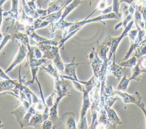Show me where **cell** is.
Returning a JSON list of instances; mask_svg holds the SVG:
<instances>
[{
  "label": "cell",
  "mask_w": 146,
  "mask_h": 129,
  "mask_svg": "<svg viewBox=\"0 0 146 129\" xmlns=\"http://www.w3.org/2000/svg\"><path fill=\"white\" fill-rule=\"evenodd\" d=\"M36 46L40 49L43 53L42 58L48 59L52 60L56 69L60 72H63L64 69V64L62 60L59 55V48L56 45H51L48 44H38Z\"/></svg>",
  "instance_id": "1"
},
{
  "label": "cell",
  "mask_w": 146,
  "mask_h": 129,
  "mask_svg": "<svg viewBox=\"0 0 146 129\" xmlns=\"http://www.w3.org/2000/svg\"><path fill=\"white\" fill-rule=\"evenodd\" d=\"M119 19L120 18L113 12H111V13L107 14H102L98 16H96L94 18L91 19H85L84 20L77 22H74L69 28L68 31L67 32V34H69L72 31H74L75 30L77 29H80L83 26H84L86 24L92 23V22H102L103 20L105 19ZM104 24H105L103 22H102ZM106 25V24H105Z\"/></svg>",
  "instance_id": "2"
},
{
  "label": "cell",
  "mask_w": 146,
  "mask_h": 129,
  "mask_svg": "<svg viewBox=\"0 0 146 129\" xmlns=\"http://www.w3.org/2000/svg\"><path fill=\"white\" fill-rule=\"evenodd\" d=\"M83 102L80 111V117L78 123L77 128L86 129L88 128L87 119L86 113L88 108L91 106V101L89 97V92L86 91L83 88Z\"/></svg>",
  "instance_id": "3"
},
{
  "label": "cell",
  "mask_w": 146,
  "mask_h": 129,
  "mask_svg": "<svg viewBox=\"0 0 146 129\" xmlns=\"http://www.w3.org/2000/svg\"><path fill=\"white\" fill-rule=\"evenodd\" d=\"M134 23V20L132 19L131 20L127 26L124 28V31L121 34V35L118 37H111V43L110 46V54L108 56V59L111 60L112 56H113V60H115V53L117 49V48L121 42V40L128 35L129 31L131 30L133 24Z\"/></svg>",
  "instance_id": "4"
},
{
  "label": "cell",
  "mask_w": 146,
  "mask_h": 129,
  "mask_svg": "<svg viewBox=\"0 0 146 129\" xmlns=\"http://www.w3.org/2000/svg\"><path fill=\"white\" fill-rule=\"evenodd\" d=\"M112 95H117L120 97L124 104L133 103L137 105L139 102L141 101L142 97L138 91H135L133 94H129L124 91L120 90H113Z\"/></svg>",
  "instance_id": "5"
},
{
  "label": "cell",
  "mask_w": 146,
  "mask_h": 129,
  "mask_svg": "<svg viewBox=\"0 0 146 129\" xmlns=\"http://www.w3.org/2000/svg\"><path fill=\"white\" fill-rule=\"evenodd\" d=\"M74 61H75V57H73L72 61L71 63L68 64H64V72L66 74V76L61 75V74H59V76L60 77H62L64 79H68L70 80H74L79 82V80L77 78L76 74V69L79 65L81 64H84V63H76Z\"/></svg>",
  "instance_id": "6"
},
{
  "label": "cell",
  "mask_w": 146,
  "mask_h": 129,
  "mask_svg": "<svg viewBox=\"0 0 146 129\" xmlns=\"http://www.w3.org/2000/svg\"><path fill=\"white\" fill-rule=\"evenodd\" d=\"M111 37V36L108 35L104 39L102 43L100 44L98 43V45L95 50L98 56L103 61L108 59L107 57V53L108 50L110 49Z\"/></svg>",
  "instance_id": "7"
},
{
  "label": "cell",
  "mask_w": 146,
  "mask_h": 129,
  "mask_svg": "<svg viewBox=\"0 0 146 129\" xmlns=\"http://www.w3.org/2000/svg\"><path fill=\"white\" fill-rule=\"evenodd\" d=\"M19 101L21 102V105L10 112L11 114H13L15 116L16 120L18 123L23 118L29 108L31 105V103L28 100L22 99Z\"/></svg>",
  "instance_id": "8"
},
{
  "label": "cell",
  "mask_w": 146,
  "mask_h": 129,
  "mask_svg": "<svg viewBox=\"0 0 146 129\" xmlns=\"http://www.w3.org/2000/svg\"><path fill=\"white\" fill-rule=\"evenodd\" d=\"M27 52H28V49H27V47L24 44H22L21 45H20L19 50L18 51L17 55H15L11 65L6 70L5 73H9V72L11 71L15 66H17V65L21 63V62L23 60L24 58L26 56Z\"/></svg>",
  "instance_id": "9"
},
{
  "label": "cell",
  "mask_w": 146,
  "mask_h": 129,
  "mask_svg": "<svg viewBox=\"0 0 146 129\" xmlns=\"http://www.w3.org/2000/svg\"><path fill=\"white\" fill-rule=\"evenodd\" d=\"M73 0H55L53 1L52 2H50L48 8L47 9V15L60 10L61 9L67 5H68Z\"/></svg>",
  "instance_id": "10"
},
{
  "label": "cell",
  "mask_w": 146,
  "mask_h": 129,
  "mask_svg": "<svg viewBox=\"0 0 146 129\" xmlns=\"http://www.w3.org/2000/svg\"><path fill=\"white\" fill-rule=\"evenodd\" d=\"M121 68V66L115 63V60L112 62L110 60L107 67V74L113 76L118 80L122 76Z\"/></svg>",
  "instance_id": "11"
},
{
  "label": "cell",
  "mask_w": 146,
  "mask_h": 129,
  "mask_svg": "<svg viewBox=\"0 0 146 129\" xmlns=\"http://www.w3.org/2000/svg\"><path fill=\"white\" fill-rule=\"evenodd\" d=\"M134 14L131 13L129 12L128 10V7L127 5H124L123 7V20L121 22H120L119 23L117 24L115 27V30H117L120 27H123L125 28L128 23L132 20L133 16Z\"/></svg>",
  "instance_id": "12"
},
{
  "label": "cell",
  "mask_w": 146,
  "mask_h": 129,
  "mask_svg": "<svg viewBox=\"0 0 146 129\" xmlns=\"http://www.w3.org/2000/svg\"><path fill=\"white\" fill-rule=\"evenodd\" d=\"M106 111L107 113L108 120L110 123V127H112V128H115L116 125L123 123L113 109L110 108Z\"/></svg>",
  "instance_id": "13"
},
{
  "label": "cell",
  "mask_w": 146,
  "mask_h": 129,
  "mask_svg": "<svg viewBox=\"0 0 146 129\" xmlns=\"http://www.w3.org/2000/svg\"><path fill=\"white\" fill-rule=\"evenodd\" d=\"M63 122L65 121V126L66 128L69 129H75L77 128L75 123V115L73 113H66L64 115H62Z\"/></svg>",
  "instance_id": "14"
},
{
  "label": "cell",
  "mask_w": 146,
  "mask_h": 129,
  "mask_svg": "<svg viewBox=\"0 0 146 129\" xmlns=\"http://www.w3.org/2000/svg\"><path fill=\"white\" fill-rule=\"evenodd\" d=\"M45 120L43 114L35 113L31 118L28 126H33L35 128H41L42 125Z\"/></svg>",
  "instance_id": "15"
},
{
  "label": "cell",
  "mask_w": 146,
  "mask_h": 129,
  "mask_svg": "<svg viewBox=\"0 0 146 129\" xmlns=\"http://www.w3.org/2000/svg\"><path fill=\"white\" fill-rule=\"evenodd\" d=\"M82 2H83V0H73L68 5L65 6L63 9L62 16L59 20H64L65 17L67 16L74 9L77 7L79 6V5L82 3Z\"/></svg>",
  "instance_id": "16"
},
{
  "label": "cell",
  "mask_w": 146,
  "mask_h": 129,
  "mask_svg": "<svg viewBox=\"0 0 146 129\" xmlns=\"http://www.w3.org/2000/svg\"><path fill=\"white\" fill-rule=\"evenodd\" d=\"M36 113V110L35 107L33 106H30L29 108L25 114L23 118L21 119L20 122L19 123V124L21 128H23L24 127H27L29 123L30 122V120L32 116L34 115Z\"/></svg>",
  "instance_id": "17"
},
{
  "label": "cell",
  "mask_w": 146,
  "mask_h": 129,
  "mask_svg": "<svg viewBox=\"0 0 146 129\" xmlns=\"http://www.w3.org/2000/svg\"><path fill=\"white\" fill-rule=\"evenodd\" d=\"M19 0H12V7L11 10L8 12H5L3 13V16H9L10 19H12L13 20H17L18 19V3Z\"/></svg>",
  "instance_id": "18"
},
{
  "label": "cell",
  "mask_w": 146,
  "mask_h": 129,
  "mask_svg": "<svg viewBox=\"0 0 146 129\" xmlns=\"http://www.w3.org/2000/svg\"><path fill=\"white\" fill-rule=\"evenodd\" d=\"M144 72H146L145 70L141 69L139 63L137 62V63L136 64V65L132 68V76L129 78V79L131 80H134L136 81H139L141 79L142 77V73Z\"/></svg>",
  "instance_id": "19"
},
{
  "label": "cell",
  "mask_w": 146,
  "mask_h": 129,
  "mask_svg": "<svg viewBox=\"0 0 146 129\" xmlns=\"http://www.w3.org/2000/svg\"><path fill=\"white\" fill-rule=\"evenodd\" d=\"M46 62V59L40 58V59H36L32 58L31 59H27V61L25 65V68L28 69H30L31 68L39 66L42 64L45 63Z\"/></svg>",
  "instance_id": "20"
},
{
  "label": "cell",
  "mask_w": 146,
  "mask_h": 129,
  "mask_svg": "<svg viewBox=\"0 0 146 129\" xmlns=\"http://www.w3.org/2000/svg\"><path fill=\"white\" fill-rule=\"evenodd\" d=\"M18 20L20 23H21L22 24L25 26V27H26L27 26H30V25L33 24L34 18H33L32 17H30V16H28L27 14H26L23 9L22 14L19 16Z\"/></svg>",
  "instance_id": "21"
},
{
  "label": "cell",
  "mask_w": 146,
  "mask_h": 129,
  "mask_svg": "<svg viewBox=\"0 0 146 129\" xmlns=\"http://www.w3.org/2000/svg\"><path fill=\"white\" fill-rule=\"evenodd\" d=\"M138 62V59L136 57V56L133 55V56L129 59H127L124 61H120L119 65L121 66L122 68H131L134 67L136 64Z\"/></svg>",
  "instance_id": "22"
},
{
  "label": "cell",
  "mask_w": 146,
  "mask_h": 129,
  "mask_svg": "<svg viewBox=\"0 0 146 129\" xmlns=\"http://www.w3.org/2000/svg\"><path fill=\"white\" fill-rule=\"evenodd\" d=\"M40 66V69H42L44 71H45L46 72H47L54 78L59 77V74H58V73L57 72L56 68H54L51 64H48L47 67H45L42 65H41Z\"/></svg>",
  "instance_id": "23"
},
{
  "label": "cell",
  "mask_w": 146,
  "mask_h": 129,
  "mask_svg": "<svg viewBox=\"0 0 146 129\" xmlns=\"http://www.w3.org/2000/svg\"><path fill=\"white\" fill-rule=\"evenodd\" d=\"M130 81L131 80L129 78H128L126 76H124L123 77L121 78V81H120V83L117 85L116 90L122 91H125Z\"/></svg>",
  "instance_id": "24"
},
{
  "label": "cell",
  "mask_w": 146,
  "mask_h": 129,
  "mask_svg": "<svg viewBox=\"0 0 146 129\" xmlns=\"http://www.w3.org/2000/svg\"><path fill=\"white\" fill-rule=\"evenodd\" d=\"M146 55V43L140 44L135 49V56L138 60L142 56Z\"/></svg>",
  "instance_id": "25"
},
{
  "label": "cell",
  "mask_w": 146,
  "mask_h": 129,
  "mask_svg": "<svg viewBox=\"0 0 146 129\" xmlns=\"http://www.w3.org/2000/svg\"><path fill=\"white\" fill-rule=\"evenodd\" d=\"M120 2L119 0H113L112 3V11L115 13L120 18H121V14L119 12V7H120Z\"/></svg>",
  "instance_id": "26"
},
{
  "label": "cell",
  "mask_w": 146,
  "mask_h": 129,
  "mask_svg": "<svg viewBox=\"0 0 146 129\" xmlns=\"http://www.w3.org/2000/svg\"><path fill=\"white\" fill-rule=\"evenodd\" d=\"M51 1L55 0H37V7L42 9H47Z\"/></svg>",
  "instance_id": "27"
},
{
  "label": "cell",
  "mask_w": 146,
  "mask_h": 129,
  "mask_svg": "<svg viewBox=\"0 0 146 129\" xmlns=\"http://www.w3.org/2000/svg\"><path fill=\"white\" fill-rule=\"evenodd\" d=\"M33 51L34 57L36 59H40L42 58V52L40 50V49L35 45H31Z\"/></svg>",
  "instance_id": "28"
},
{
  "label": "cell",
  "mask_w": 146,
  "mask_h": 129,
  "mask_svg": "<svg viewBox=\"0 0 146 129\" xmlns=\"http://www.w3.org/2000/svg\"><path fill=\"white\" fill-rule=\"evenodd\" d=\"M137 34H138V30L137 28L136 30H130L129 31L128 35V37H129V39L130 40V44L133 43L135 41V40L137 37Z\"/></svg>",
  "instance_id": "29"
},
{
  "label": "cell",
  "mask_w": 146,
  "mask_h": 129,
  "mask_svg": "<svg viewBox=\"0 0 146 129\" xmlns=\"http://www.w3.org/2000/svg\"><path fill=\"white\" fill-rule=\"evenodd\" d=\"M42 128L43 129H51L52 128V123L50 119H46L45 120L42 125Z\"/></svg>",
  "instance_id": "30"
},
{
  "label": "cell",
  "mask_w": 146,
  "mask_h": 129,
  "mask_svg": "<svg viewBox=\"0 0 146 129\" xmlns=\"http://www.w3.org/2000/svg\"><path fill=\"white\" fill-rule=\"evenodd\" d=\"M71 80V81L73 83V86L74 87V88L77 90L78 91H79L80 92H83V87L82 86V85H81V83H80L78 81H76L74 80Z\"/></svg>",
  "instance_id": "31"
},
{
  "label": "cell",
  "mask_w": 146,
  "mask_h": 129,
  "mask_svg": "<svg viewBox=\"0 0 146 129\" xmlns=\"http://www.w3.org/2000/svg\"><path fill=\"white\" fill-rule=\"evenodd\" d=\"M37 13L39 14V16H44L47 15V9H42L39 8H37L36 9Z\"/></svg>",
  "instance_id": "32"
},
{
  "label": "cell",
  "mask_w": 146,
  "mask_h": 129,
  "mask_svg": "<svg viewBox=\"0 0 146 129\" xmlns=\"http://www.w3.org/2000/svg\"><path fill=\"white\" fill-rule=\"evenodd\" d=\"M136 105L143 111V114H144V116H145V120H146V109H145V107H144V106H145L144 104L143 103V102H142L141 101H140V102H139Z\"/></svg>",
  "instance_id": "33"
},
{
  "label": "cell",
  "mask_w": 146,
  "mask_h": 129,
  "mask_svg": "<svg viewBox=\"0 0 146 129\" xmlns=\"http://www.w3.org/2000/svg\"><path fill=\"white\" fill-rule=\"evenodd\" d=\"M112 11V6H110L106 7L105 9L103 10L99 11V12H100L102 14H107L111 13Z\"/></svg>",
  "instance_id": "34"
},
{
  "label": "cell",
  "mask_w": 146,
  "mask_h": 129,
  "mask_svg": "<svg viewBox=\"0 0 146 129\" xmlns=\"http://www.w3.org/2000/svg\"><path fill=\"white\" fill-rule=\"evenodd\" d=\"M26 3L28 6L33 10H36V9H37L36 6L34 4V1H26Z\"/></svg>",
  "instance_id": "35"
},
{
  "label": "cell",
  "mask_w": 146,
  "mask_h": 129,
  "mask_svg": "<svg viewBox=\"0 0 146 129\" xmlns=\"http://www.w3.org/2000/svg\"><path fill=\"white\" fill-rule=\"evenodd\" d=\"M0 77L3 79H10V78L6 74L5 72H3L2 69L0 68Z\"/></svg>",
  "instance_id": "36"
},
{
  "label": "cell",
  "mask_w": 146,
  "mask_h": 129,
  "mask_svg": "<svg viewBox=\"0 0 146 129\" xmlns=\"http://www.w3.org/2000/svg\"><path fill=\"white\" fill-rule=\"evenodd\" d=\"M119 1L120 3H121L123 2H125V3H128V5H131L132 3H133L136 0H119Z\"/></svg>",
  "instance_id": "37"
},
{
  "label": "cell",
  "mask_w": 146,
  "mask_h": 129,
  "mask_svg": "<svg viewBox=\"0 0 146 129\" xmlns=\"http://www.w3.org/2000/svg\"><path fill=\"white\" fill-rule=\"evenodd\" d=\"M2 19H3V9L1 7H0V29L2 22Z\"/></svg>",
  "instance_id": "38"
},
{
  "label": "cell",
  "mask_w": 146,
  "mask_h": 129,
  "mask_svg": "<svg viewBox=\"0 0 146 129\" xmlns=\"http://www.w3.org/2000/svg\"><path fill=\"white\" fill-rule=\"evenodd\" d=\"M7 0H0V7H2V5Z\"/></svg>",
  "instance_id": "39"
},
{
  "label": "cell",
  "mask_w": 146,
  "mask_h": 129,
  "mask_svg": "<svg viewBox=\"0 0 146 129\" xmlns=\"http://www.w3.org/2000/svg\"><path fill=\"white\" fill-rule=\"evenodd\" d=\"M3 35L1 34V33L0 32V45H1V43H2V40H3Z\"/></svg>",
  "instance_id": "40"
},
{
  "label": "cell",
  "mask_w": 146,
  "mask_h": 129,
  "mask_svg": "<svg viewBox=\"0 0 146 129\" xmlns=\"http://www.w3.org/2000/svg\"><path fill=\"white\" fill-rule=\"evenodd\" d=\"M3 127V124H2V121L1 120H0V128H1L2 127Z\"/></svg>",
  "instance_id": "41"
},
{
  "label": "cell",
  "mask_w": 146,
  "mask_h": 129,
  "mask_svg": "<svg viewBox=\"0 0 146 129\" xmlns=\"http://www.w3.org/2000/svg\"><path fill=\"white\" fill-rule=\"evenodd\" d=\"M26 1H35V0H25Z\"/></svg>",
  "instance_id": "42"
},
{
  "label": "cell",
  "mask_w": 146,
  "mask_h": 129,
  "mask_svg": "<svg viewBox=\"0 0 146 129\" xmlns=\"http://www.w3.org/2000/svg\"><path fill=\"white\" fill-rule=\"evenodd\" d=\"M91 0H90V6L91 5Z\"/></svg>",
  "instance_id": "43"
},
{
  "label": "cell",
  "mask_w": 146,
  "mask_h": 129,
  "mask_svg": "<svg viewBox=\"0 0 146 129\" xmlns=\"http://www.w3.org/2000/svg\"><path fill=\"white\" fill-rule=\"evenodd\" d=\"M19 1H22V0H19Z\"/></svg>",
  "instance_id": "44"
},
{
  "label": "cell",
  "mask_w": 146,
  "mask_h": 129,
  "mask_svg": "<svg viewBox=\"0 0 146 129\" xmlns=\"http://www.w3.org/2000/svg\"></svg>",
  "instance_id": "45"
}]
</instances>
